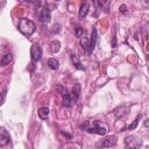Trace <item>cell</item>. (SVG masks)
<instances>
[{
	"label": "cell",
	"mask_w": 149,
	"mask_h": 149,
	"mask_svg": "<svg viewBox=\"0 0 149 149\" xmlns=\"http://www.w3.org/2000/svg\"><path fill=\"white\" fill-rule=\"evenodd\" d=\"M148 121H149V120H148V119H147V120H146V122H144V125H146V127H147V126H148Z\"/></svg>",
	"instance_id": "obj_23"
},
{
	"label": "cell",
	"mask_w": 149,
	"mask_h": 149,
	"mask_svg": "<svg viewBox=\"0 0 149 149\" xmlns=\"http://www.w3.org/2000/svg\"><path fill=\"white\" fill-rule=\"evenodd\" d=\"M10 141V135L9 133L6 130V128L0 127V146L3 147L6 144H8Z\"/></svg>",
	"instance_id": "obj_8"
},
{
	"label": "cell",
	"mask_w": 149,
	"mask_h": 149,
	"mask_svg": "<svg viewBox=\"0 0 149 149\" xmlns=\"http://www.w3.org/2000/svg\"><path fill=\"white\" fill-rule=\"evenodd\" d=\"M19 30L26 35V36H30L34 34V31L36 30V24L29 20V19H26V17H22L19 20V26H17Z\"/></svg>",
	"instance_id": "obj_1"
},
{
	"label": "cell",
	"mask_w": 149,
	"mask_h": 149,
	"mask_svg": "<svg viewBox=\"0 0 149 149\" xmlns=\"http://www.w3.org/2000/svg\"><path fill=\"white\" fill-rule=\"evenodd\" d=\"M88 9H90V6H88V3L87 2H84L81 6H80V9H79V13H78V17L80 19V20H83L86 15H87V13H88Z\"/></svg>",
	"instance_id": "obj_9"
},
{
	"label": "cell",
	"mask_w": 149,
	"mask_h": 149,
	"mask_svg": "<svg viewBox=\"0 0 149 149\" xmlns=\"http://www.w3.org/2000/svg\"><path fill=\"white\" fill-rule=\"evenodd\" d=\"M79 94H80V85L79 84H74V86L72 87V94H71L74 101L78 99Z\"/></svg>",
	"instance_id": "obj_15"
},
{
	"label": "cell",
	"mask_w": 149,
	"mask_h": 149,
	"mask_svg": "<svg viewBox=\"0 0 149 149\" xmlns=\"http://www.w3.org/2000/svg\"><path fill=\"white\" fill-rule=\"evenodd\" d=\"M50 48V51L52 52V54H56V52H58L59 51V49H61V42L59 41H57V40H54L51 43H50V45H49Z\"/></svg>",
	"instance_id": "obj_12"
},
{
	"label": "cell",
	"mask_w": 149,
	"mask_h": 149,
	"mask_svg": "<svg viewBox=\"0 0 149 149\" xmlns=\"http://www.w3.org/2000/svg\"><path fill=\"white\" fill-rule=\"evenodd\" d=\"M48 65H49V68H50V69L56 70V69H58L59 63H58V61H57V59H55V58H49V59H48Z\"/></svg>",
	"instance_id": "obj_16"
},
{
	"label": "cell",
	"mask_w": 149,
	"mask_h": 149,
	"mask_svg": "<svg viewBox=\"0 0 149 149\" xmlns=\"http://www.w3.org/2000/svg\"><path fill=\"white\" fill-rule=\"evenodd\" d=\"M81 128H84L85 130H87L88 133H93V134H99V135H106L107 133V128L101 126L99 123V121H93V122H85L84 125L80 126Z\"/></svg>",
	"instance_id": "obj_2"
},
{
	"label": "cell",
	"mask_w": 149,
	"mask_h": 149,
	"mask_svg": "<svg viewBox=\"0 0 149 149\" xmlns=\"http://www.w3.org/2000/svg\"><path fill=\"white\" fill-rule=\"evenodd\" d=\"M115 144H116V136L115 135L107 136V137L102 139L100 142L97 143V146L100 147V148H108V147H113Z\"/></svg>",
	"instance_id": "obj_5"
},
{
	"label": "cell",
	"mask_w": 149,
	"mask_h": 149,
	"mask_svg": "<svg viewBox=\"0 0 149 149\" xmlns=\"http://www.w3.org/2000/svg\"><path fill=\"white\" fill-rule=\"evenodd\" d=\"M125 144L128 149H139L142 144V140L136 135H129L125 139Z\"/></svg>",
	"instance_id": "obj_3"
},
{
	"label": "cell",
	"mask_w": 149,
	"mask_h": 149,
	"mask_svg": "<svg viewBox=\"0 0 149 149\" xmlns=\"http://www.w3.org/2000/svg\"><path fill=\"white\" fill-rule=\"evenodd\" d=\"M37 113H38V118H40V119L45 120V119L49 116V108H48V107H41Z\"/></svg>",
	"instance_id": "obj_14"
},
{
	"label": "cell",
	"mask_w": 149,
	"mask_h": 149,
	"mask_svg": "<svg viewBox=\"0 0 149 149\" xmlns=\"http://www.w3.org/2000/svg\"><path fill=\"white\" fill-rule=\"evenodd\" d=\"M140 118H141V114H140V115H137V116L135 118V120H134V121H133V122H132V123H130V125L128 126V129H129V130H133V129H135V128L137 127Z\"/></svg>",
	"instance_id": "obj_17"
},
{
	"label": "cell",
	"mask_w": 149,
	"mask_h": 149,
	"mask_svg": "<svg viewBox=\"0 0 149 149\" xmlns=\"http://www.w3.org/2000/svg\"><path fill=\"white\" fill-rule=\"evenodd\" d=\"M74 33H76V36H77V37H83V34H84V28H81V27H77Z\"/></svg>",
	"instance_id": "obj_19"
},
{
	"label": "cell",
	"mask_w": 149,
	"mask_h": 149,
	"mask_svg": "<svg viewBox=\"0 0 149 149\" xmlns=\"http://www.w3.org/2000/svg\"><path fill=\"white\" fill-rule=\"evenodd\" d=\"M112 47H113V48H115V47H116V37H115V35L113 36V41H112Z\"/></svg>",
	"instance_id": "obj_21"
},
{
	"label": "cell",
	"mask_w": 149,
	"mask_h": 149,
	"mask_svg": "<svg viewBox=\"0 0 149 149\" xmlns=\"http://www.w3.org/2000/svg\"><path fill=\"white\" fill-rule=\"evenodd\" d=\"M88 42H90V41H88L87 37H85V36L81 37V38H80V45H81V48L85 49V50H87V49H88Z\"/></svg>",
	"instance_id": "obj_18"
},
{
	"label": "cell",
	"mask_w": 149,
	"mask_h": 149,
	"mask_svg": "<svg viewBox=\"0 0 149 149\" xmlns=\"http://www.w3.org/2000/svg\"><path fill=\"white\" fill-rule=\"evenodd\" d=\"M71 62H72V64H73V66H74L76 69H78V70H85V68L81 65V63H80L78 56H76L74 54L71 55Z\"/></svg>",
	"instance_id": "obj_11"
},
{
	"label": "cell",
	"mask_w": 149,
	"mask_h": 149,
	"mask_svg": "<svg viewBox=\"0 0 149 149\" xmlns=\"http://www.w3.org/2000/svg\"><path fill=\"white\" fill-rule=\"evenodd\" d=\"M30 56H31V59H33L34 63H36V62H38L41 59V57H42V49H41L40 44L34 43L31 45V48H30Z\"/></svg>",
	"instance_id": "obj_4"
},
{
	"label": "cell",
	"mask_w": 149,
	"mask_h": 149,
	"mask_svg": "<svg viewBox=\"0 0 149 149\" xmlns=\"http://www.w3.org/2000/svg\"><path fill=\"white\" fill-rule=\"evenodd\" d=\"M120 12H122V13H125V12H126V6H125V5L120 6Z\"/></svg>",
	"instance_id": "obj_22"
},
{
	"label": "cell",
	"mask_w": 149,
	"mask_h": 149,
	"mask_svg": "<svg viewBox=\"0 0 149 149\" xmlns=\"http://www.w3.org/2000/svg\"><path fill=\"white\" fill-rule=\"evenodd\" d=\"M62 97H63V105H64L65 107H71V106L73 105L74 100H73V98H72L71 94H69V93L65 92Z\"/></svg>",
	"instance_id": "obj_10"
},
{
	"label": "cell",
	"mask_w": 149,
	"mask_h": 149,
	"mask_svg": "<svg viewBox=\"0 0 149 149\" xmlns=\"http://www.w3.org/2000/svg\"><path fill=\"white\" fill-rule=\"evenodd\" d=\"M59 28H61V26H59V24H55V26H54V29H52V30H54V33H58V31L61 30Z\"/></svg>",
	"instance_id": "obj_20"
},
{
	"label": "cell",
	"mask_w": 149,
	"mask_h": 149,
	"mask_svg": "<svg viewBox=\"0 0 149 149\" xmlns=\"http://www.w3.org/2000/svg\"><path fill=\"white\" fill-rule=\"evenodd\" d=\"M88 49H87V52L91 55L95 48V44H97V41H98V30L95 27H93L92 29V34H91V38L88 40Z\"/></svg>",
	"instance_id": "obj_6"
},
{
	"label": "cell",
	"mask_w": 149,
	"mask_h": 149,
	"mask_svg": "<svg viewBox=\"0 0 149 149\" xmlns=\"http://www.w3.org/2000/svg\"><path fill=\"white\" fill-rule=\"evenodd\" d=\"M51 19V12L48 7H43L38 13V20L42 23H48Z\"/></svg>",
	"instance_id": "obj_7"
},
{
	"label": "cell",
	"mask_w": 149,
	"mask_h": 149,
	"mask_svg": "<svg viewBox=\"0 0 149 149\" xmlns=\"http://www.w3.org/2000/svg\"><path fill=\"white\" fill-rule=\"evenodd\" d=\"M12 58H13L12 54H5L3 56H1L0 57V66H5V65L9 64V62L12 61Z\"/></svg>",
	"instance_id": "obj_13"
}]
</instances>
